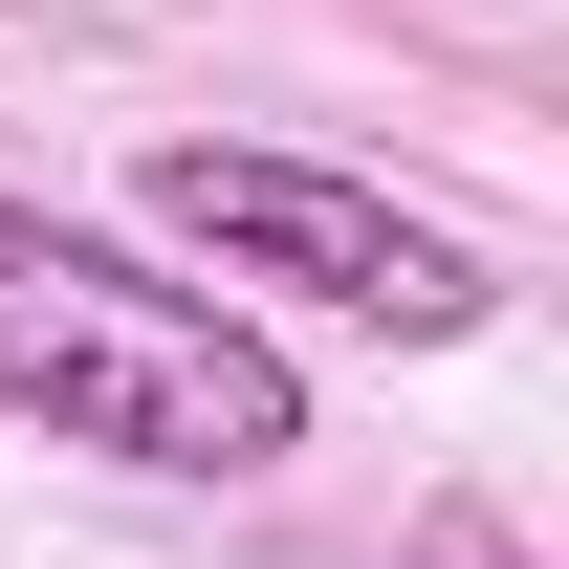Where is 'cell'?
Listing matches in <instances>:
<instances>
[{
    "mask_svg": "<svg viewBox=\"0 0 569 569\" xmlns=\"http://www.w3.org/2000/svg\"><path fill=\"white\" fill-rule=\"evenodd\" d=\"M0 417H44L67 460H132V482H284L307 460V372L219 284H153L88 219L0 198Z\"/></svg>",
    "mask_w": 569,
    "mask_h": 569,
    "instance_id": "6da1fadb",
    "label": "cell"
},
{
    "mask_svg": "<svg viewBox=\"0 0 569 569\" xmlns=\"http://www.w3.org/2000/svg\"><path fill=\"white\" fill-rule=\"evenodd\" d=\"M153 219L198 241L219 284H284V307H351V329H395V351H460L503 307V263L460 241V219L372 198V176H329V153H241V132H176L153 153Z\"/></svg>",
    "mask_w": 569,
    "mask_h": 569,
    "instance_id": "7a4b0ae2",
    "label": "cell"
},
{
    "mask_svg": "<svg viewBox=\"0 0 569 569\" xmlns=\"http://www.w3.org/2000/svg\"><path fill=\"white\" fill-rule=\"evenodd\" d=\"M417 569H526V526L503 503H417Z\"/></svg>",
    "mask_w": 569,
    "mask_h": 569,
    "instance_id": "3957f363",
    "label": "cell"
}]
</instances>
